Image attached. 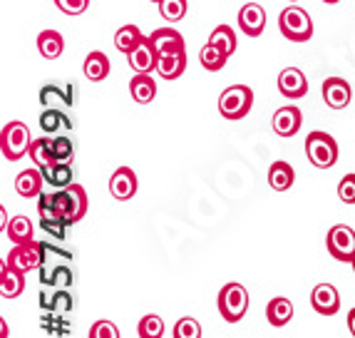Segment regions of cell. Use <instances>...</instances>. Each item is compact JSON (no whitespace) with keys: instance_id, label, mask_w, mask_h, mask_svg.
Returning a JSON list of instances; mask_svg holds the SVG:
<instances>
[{"instance_id":"44dd1931","label":"cell","mask_w":355,"mask_h":338,"mask_svg":"<svg viewBox=\"0 0 355 338\" xmlns=\"http://www.w3.org/2000/svg\"><path fill=\"white\" fill-rule=\"evenodd\" d=\"M187 70V53H172V55H159L157 60V75L164 80H177Z\"/></svg>"},{"instance_id":"1f68e13d","label":"cell","mask_w":355,"mask_h":338,"mask_svg":"<svg viewBox=\"0 0 355 338\" xmlns=\"http://www.w3.org/2000/svg\"><path fill=\"white\" fill-rule=\"evenodd\" d=\"M187 10H189L187 0H162L159 3V15L166 23H179L187 15Z\"/></svg>"},{"instance_id":"f546056e","label":"cell","mask_w":355,"mask_h":338,"mask_svg":"<svg viewBox=\"0 0 355 338\" xmlns=\"http://www.w3.org/2000/svg\"><path fill=\"white\" fill-rule=\"evenodd\" d=\"M209 42H214L216 48H221L226 55H234L236 53V33H234V28L231 25H216L214 28V33H211V37H209Z\"/></svg>"},{"instance_id":"e0dca14e","label":"cell","mask_w":355,"mask_h":338,"mask_svg":"<svg viewBox=\"0 0 355 338\" xmlns=\"http://www.w3.org/2000/svg\"><path fill=\"white\" fill-rule=\"evenodd\" d=\"M42 184H45V177H42V169H23V172L15 177V192L25 199H37L42 194Z\"/></svg>"},{"instance_id":"d6a6232c","label":"cell","mask_w":355,"mask_h":338,"mask_svg":"<svg viewBox=\"0 0 355 338\" xmlns=\"http://www.w3.org/2000/svg\"><path fill=\"white\" fill-rule=\"evenodd\" d=\"M137 333H139V338H162L164 336V321L157 314L142 316L139 326H137Z\"/></svg>"},{"instance_id":"8992f818","label":"cell","mask_w":355,"mask_h":338,"mask_svg":"<svg viewBox=\"0 0 355 338\" xmlns=\"http://www.w3.org/2000/svg\"><path fill=\"white\" fill-rule=\"evenodd\" d=\"M42 256H45V246L42 244L37 242L15 244L10 249V254L6 256V264L20 273H30L42 267Z\"/></svg>"},{"instance_id":"f35d334b","label":"cell","mask_w":355,"mask_h":338,"mask_svg":"<svg viewBox=\"0 0 355 338\" xmlns=\"http://www.w3.org/2000/svg\"><path fill=\"white\" fill-rule=\"evenodd\" d=\"M55 6L65 15H83L89 8V0H55Z\"/></svg>"},{"instance_id":"5bb4252c","label":"cell","mask_w":355,"mask_h":338,"mask_svg":"<svg viewBox=\"0 0 355 338\" xmlns=\"http://www.w3.org/2000/svg\"><path fill=\"white\" fill-rule=\"evenodd\" d=\"M152 48L157 50V55H172V53H187L184 37L179 35L174 28H159L149 35Z\"/></svg>"},{"instance_id":"ba28073f","label":"cell","mask_w":355,"mask_h":338,"mask_svg":"<svg viewBox=\"0 0 355 338\" xmlns=\"http://www.w3.org/2000/svg\"><path fill=\"white\" fill-rule=\"evenodd\" d=\"M239 28H241L243 35H249V37L263 35V28H266V10H263L259 3H246V6L239 10Z\"/></svg>"},{"instance_id":"7c38bea8","label":"cell","mask_w":355,"mask_h":338,"mask_svg":"<svg viewBox=\"0 0 355 338\" xmlns=\"http://www.w3.org/2000/svg\"><path fill=\"white\" fill-rule=\"evenodd\" d=\"M353 100V87L343 78H328L323 83V102L333 110H343Z\"/></svg>"},{"instance_id":"f6af8a7d","label":"cell","mask_w":355,"mask_h":338,"mask_svg":"<svg viewBox=\"0 0 355 338\" xmlns=\"http://www.w3.org/2000/svg\"><path fill=\"white\" fill-rule=\"evenodd\" d=\"M149 3H157V6H159V3H162V0H149Z\"/></svg>"},{"instance_id":"4316f807","label":"cell","mask_w":355,"mask_h":338,"mask_svg":"<svg viewBox=\"0 0 355 338\" xmlns=\"http://www.w3.org/2000/svg\"><path fill=\"white\" fill-rule=\"evenodd\" d=\"M42 177H45V182H48L50 187H55V189H65V187L72 184V167L67 164V162H55V164L42 169Z\"/></svg>"},{"instance_id":"83f0119b","label":"cell","mask_w":355,"mask_h":338,"mask_svg":"<svg viewBox=\"0 0 355 338\" xmlns=\"http://www.w3.org/2000/svg\"><path fill=\"white\" fill-rule=\"evenodd\" d=\"M28 155H30V160L35 162V167H40V169H45V167L55 164L53 140H50V137H37V140H33Z\"/></svg>"},{"instance_id":"d590c367","label":"cell","mask_w":355,"mask_h":338,"mask_svg":"<svg viewBox=\"0 0 355 338\" xmlns=\"http://www.w3.org/2000/svg\"><path fill=\"white\" fill-rule=\"evenodd\" d=\"M72 90H75V85H70V87H67V92H72ZM65 100L67 105H72V95H65L62 97V92H60V87L58 85H45V87L40 90V102L45 107H53V100Z\"/></svg>"},{"instance_id":"ffe728a7","label":"cell","mask_w":355,"mask_h":338,"mask_svg":"<svg viewBox=\"0 0 355 338\" xmlns=\"http://www.w3.org/2000/svg\"><path fill=\"white\" fill-rule=\"evenodd\" d=\"M25 289V273L15 271L8 264H3L0 271V296L3 298H18Z\"/></svg>"},{"instance_id":"6da1fadb","label":"cell","mask_w":355,"mask_h":338,"mask_svg":"<svg viewBox=\"0 0 355 338\" xmlns=\"http://www.w3.org/2000/svg\"><path fill=\"white\" fill-rule=\"evenodd\" d=\"M30 144H33V137H30V130L25 122H18L12 119L3 127L0 132V149H3V157L8 162H18L23 160L30 152Z\"/></svg>"},{"instance_id":"277c9868","label":"cell","mask_w":355,"mask_h":338,"mask_svg":"<svg viewBox=\"0 0 355 338\" xmlns=\"http://www.w3.org/2000/svg\"><path fill=\"white\" fill-rule=\"evenodd\" d=\"M254 107V90L249 85H231L219 97V112L224 119H243Z\"/></svg>"},{"instance_id":"9c48e42d","label":"cell","mask_w":355,"mask_h":338,"mask_svg":"<svg viewBox=\"0 0 355 338\" xmlns=\"http://www.w3.org/2000/svg\"><path fill=\"white\" fill-rule=\"evenodd\" d=\"M110 194L117 202H130L132 196L137 194V174L130 167H119L114 169V174L110 177Z\"/></svg>"},{"instance_id":"f1b7e54d","label":"cell","mask_w":355,"mask_h":338,"mask_svg":"<svg viewBox=\"0 0 355 338\" xmlns=\"http://www.w3.org/2000/svg\"><path fill=\"white\" fill-rule=\"evenodd\" d=\"M226 60H229V55L221 48H216L214 42H207V45L199 50V62H202V67L209 72H219L221 67L226 65Z\"/></svg>"},{"instance_id":"4fadbf2b","label":"cell","mask_w":355,"mask_h":338,"mask_svg":"<svg viewBox=\"0 0 355 338\" xmlns=\"http://www.w3.org/2000/svg\"><path fill=\"white\" fill-rule=\"evenodd\" d=\"M279 92L288 100H298L308 92V78L298 67H286L279 75Z\"/></svg>"},{"instance_id":"8d00e7d4","label":"cell","mask_w":355,"mask_h":338,"mask_svg":"<svg viewBox=\"0 0 355 338\" xmlns=\"http://www.w3.org/2000/svg\"><path fill=\"white\" fill-rule=\"evenodd\" d=\"M87 338H119V331L114 326L112 321H95L92 326H89V336Z\"/></svg>"},{"instance_id":"8fae6325","label":"cell","mask_w":355,"mask_h":338,"mask_svg":"<svg viewBox=\"0 0 355 338\" xmlns=\"http://www.w3.org/2000/svg\"><path fill=\"white\" fill-rule=\"evenodd\" d=\"M311 306H313L315 314L333 316L340 309V294L333 284H318L311 294Z\"/></svg>"},{"instance_id":"836d02e7","label":"cell","mask_w":355,"mask_h":338,"mask_svg":"<svg viewBox=\"0 0 355 338\" xmlns=\"http://www.w3.org/2000/svg\"><path fill=\"white\" fill-rule=\"evenodd\" d=\"M174 338H202V326L191 316H184L174 323Z\"/></svg>"},{"instance_id":"52a82bcc","label":"cell","mask_w":355,"mask_h":338,"mask_svg":"<svg viewBox=\"0 0 355 338\" xmlns=\"http://www.w3.org/2000/svg\"><path fill=\"white\" fill-rule=\"evenodd\" d=\"M326 246H328V254H331L336 261L353 264V259H355V232L348 224H336L333 229H328Z\"/></svg>"},{"instance_id":"ac0fdd59","label":"cell","mask_w":355,"mask_h":338,"mask_svg":"<svg viewBox=\"0 0 355 338\" xmlns=\"http://www.w3.org/2000/svg\"><path fill=\"white\" fill-rule=\"evenodd\" d=\"M296 182V172H293V167L288 162H273L268 167V184H271V189L276 192H288Z\"/></svg>"},{"instance_id":"e575fe53","label":"cell","mask_w":355,"mask_h":338,"mask_svg":"<svg viewBox=\"0 0 355 338\" xmlns=\"http://www.w3.org/2000/svg\"><path fill=\"white\" fill-rule=\"evenodd\" d=\"M53 155H55V162H67V164H72L75 147H72L70 137H55L53 140Z\"/></svg>"},{"instance_id":"d6986e66","label":"cell","mask_w":355,"mask_h":338,"mask_svg":"<svg viewBox=\"0 0 355 338\" xmlns=\"http://www.w3.org/2000/svg\"><path fill=\"white\" fill-rule=\"evenodd\" d=\"M144 40H147V35H142V30L137 28V25H122V28L114 33V48L125 55L135 53Z\"/></svg>"},{"instance_id":"7402d4cb","label":"cell","mask_w":355,"mask_h":338,"mask_svg":"<svg viewBox=\"0 0 355 338\" xmlns=\"http://www.w3.org/2000/svg\"><path fill=\"white\" fill-rule=\"evenodd\" d=\"M83 72L89 83H102V80L110 75V58H107L105 53H100V50L89 53L87 58H85Z\"/></svg>"},{"instance_id":"30bf717a","label":"cell","mask_w":355,"mask_h":338,"mask_svg":"<svg viewBox=\"0 0 355 338\" xmlns=\"http://www.w3.org/2000/svg\"><path fill=\"white\" fill-rule=\"evenodd\" d=\"M303 125V115L298 107L288 105V107H279L276 112H273V119H271V127L273 132L279 137H293Z\"/></svg>"},{"instance_id":"7bdbcfd3","label":"cell","mask_w":355,"mask_h":338,"mask_svg":"<svg viewBox=\"0 0 355 338\" xmlns=\"http://www.w3.org/2000/svg\"><path fill=\"white\" fill-rule=\"evenodd\" d=\"M348 328H350V333H353V338H355V309L348 311Z\"/></svg>"},{"instance_id":"4dcf8cb0","label":"cell","mask_w":355,"mask_h":338,"mask_svg":"<svg viewBox=\"0 0 355 338\" xmlns=\"http://www.w3.org/2000/svg\"><path fill=\"white\" fill-rule=\"evenodd\" d=\"M70 127V122L65 119V115L60 112L58 107H45L40 115V130L45 132V135H55V132L60 130V127Z\"/></svg>"},{"instance_id":"60d3db41","label":"cell","mask_w":355,"mask_h":338,"mask_svg":"<svg viewBox=\"0 0 355 338\" xmlns=\"http://www.w3.org/2000/svg\"><path fill=\"white\" fill-rule=\"evenodd\" d=\"M53 309H58V311L72 309V296L67 294V291H58V294H55V298H53Z\"/></svg>"},{"instance_id":"d4e9b609","label":"cell","mask_w":355,"mask_h":338,"mask_svg":"<svg viewBox=\"0 0 355 338\" xmlns=\"http://www.w3.org/2000/svg\"><path fill=\"white\" fill-rule=\"evenodd\" d=\"M37 50L45 60H58L65 50V40L60 35L58 30H42L37 35Z\"/></svg>"},{"instance_id":"5b68a950","label":"cell","mask_w":355,"mask_h":338,"mask_svg":"<svg viewBox=\"0 0 355 338\" xmlns=\"http://www.w3.org/2000/svg\"><path fill=\"white\" fill-rule=\"evenodd\" d=\"M306 155H308V162L313 167H318V169H331L338 162V142L328 132L315 130L306 137Z\"/></svg>"},{"instance_id":"bcb514c9","label":"cell","mask_w":355,"mask_h":338,"mask_svg":"<svg viewBox=\"0 0 355 338\" xmlns=\"http://www.w3.org/2000/svg\"><path fill=\"white\" fill-rule=\"evenodd\" d=\"M350 267H353V271H355V259H353V264H350Z\"/></svg>"},{"instance_id":"ab89813d","label":"cell","mask_w":355,"mask_h":338,"mask_svg":"<svg viewBox=\"0 0 355 338\" xmlns=\"http://www.w3.org/2000/svg\"><path fill=\"white\" fill-rule=\"evenodd\" d=\"M40 224L45 232L53 234V237H58V239H65V229L70 226L65 219H40Z\"/></svg>"},{"instance_id":"7a4b0ae2","label":"cell","mask_w":355,"mask_h":338,"mask_svg":"<svg viewBox=\"0 0 355 338\" xmlns=\"http://www.w3.org/2000/svg\"><path fill=\"white\" fill-rule=\"evenodd\" d=\"M216 306H219V314L226 323H239L249 311V291L236 281H231L219 291Z\"/></svg>"},{"instance_id":"cb8c5ba5","label":"cell","mask_w":355,"mask_h":338,"mask_svg":"<svg viewBox=\"0 0 355 338\" xmlns=\"http://www.w3.org/2000/svg\"><path fill=\"white\" fill-rule=\"evenodd\" d=\"M266 319H268V323H271V326H276V328L286 326V323L293 319V303H291L288 298H284V296L271 298V301H268V306H266Z\"/></svg>"},{"instance_id":"ee69618b","label":"cell","mask_w":355,"mask_h":338,"mask_svg":"<svg viewBox=\"0 0 355 338\" xmlns=\"http://www.w3.org/2000/svg\"><path fill=\"white\" fill-rule=\"evenodd\" d=\"M323 3H328V6H336V3H340V0H323Z\"/></svg>"},{"instance_id":"484cf974","label":"cell","mask_w":355,"mask_h":338,"mask_svg":"<svg viewBox=\"0 0 355 338\" xmlns=\"http://www.w3.org/2000/svg\"><path fill=\"white\" fill-rule=\"evenodd\" d=\"M8 239L12 244H28V242H35V229H33V221L28 217H12L10 224L6 229Z\"/></svg>"},{"instance_id":"74e56055","label":"cell","mask_w":355,"mask_h":338,"mask_svg":"<svg viewBox=\"0 0 355 338\" xmlns=\"http://www.w3.org/2000/svg\"><path fill=\"white\" fill-rule=\"evenodd\" d=\"M338 196L343 204H355V174H345L338 184Z\"/></svg>"},{"instance_id":"2e32d148","label":"cell","mask_w":355,"mask_h":338,"mask_svg":"<svg viewBox=\"0 0 355 338\" xmlns=\"http://www.w3.org/2000/svg\"><path fill=\"white\" fill-rule=\"evenodd\" d=\"M65 192H67V224H77L87 214L89 207L87 192H85L83 184H75V182L70 187H65Z\"/></svg>"},{"instance_id":"603a6c76","label":"cell","mask_w":355,"mask_h":338,"mask_svg":"<svg viewBox=\"0 0 355 338\" xmlns=\"http://www.w3.org/2000/svg\"><path fill=\"white\" fill-rule=\"evenodd\" d=\"M130 95L139 105H149L157 97V83L152 80V75H135L130 80Z\"/></svg>"},{"instance_id":"3957f363","label":"cell","mask_w":355,"mask_h":338,"mask_svg":"<svg viewBox=\"0 0 355 338\" xmlns=\"http://www.w3.org/2000/svg\"><path fill=\"white\" fill-rule=\"evenodd\" d=\"M279 30L281 35L291 42H308L313 37V20L303 8L291 6L286 10H281L279 15Z\"/></svg>"},{"instance_id":"9a60e30c","label":"cell","mask_w":355,"mask_h":338,"mask_svg":"<svg viewBox=\"0 0 355 338\" xmlns=\"http://www.w3.org/2000/svg\"><path fill=\"white\" fill-rule=\"evenodd\" d=\"M127 60H130V67L135 70V75H149V72H157V60H159V55L152 48V42H149V35H147V40H144L135 53L127 55Z\"/></svg>"},{"instance_id":"b9f144b4","label":"cell","mask_w":355,"mask_h":338,"mask_svg":"<svg viewBox=\"0 0 355 338\" xmlns=\"http://www.w3.org/2000/svg\"><path fill=\"white\" fill-rule=\"evenodd\" d=\"M50 284H58V286H70L72 284V273L67 269H55V276H50Z\"/></svg>"}]
</instances>
